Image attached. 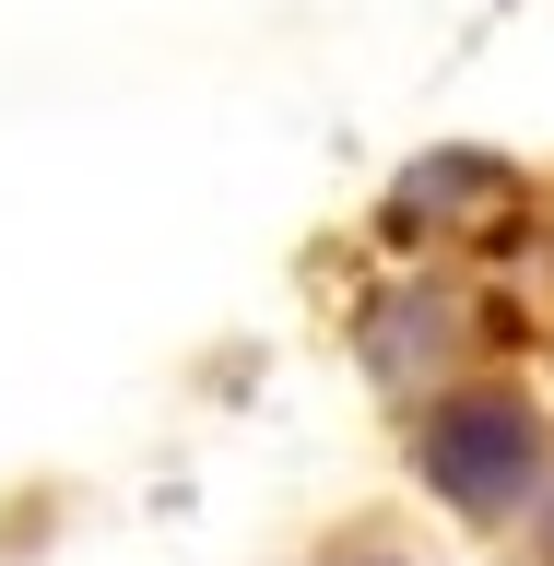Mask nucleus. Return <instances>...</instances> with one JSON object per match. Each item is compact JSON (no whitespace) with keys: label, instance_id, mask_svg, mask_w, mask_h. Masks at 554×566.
<instances>
[{"label":"nucleus","instance_id":"f257e3e1","mask_svg":"<svg viewBox=\"0 0 554 566\" xmlns=\"http://www.w3.org/2000/svg\"><path fill=\"white\" fill-rule=\"evenodd\" d=\"M425 484L449 495L460 520H508L531 495V472H543V413H531L520 389H460V401H437L414 437Z\"/></svg>","mask_w":554,"mask_h":566}]
</instances>
